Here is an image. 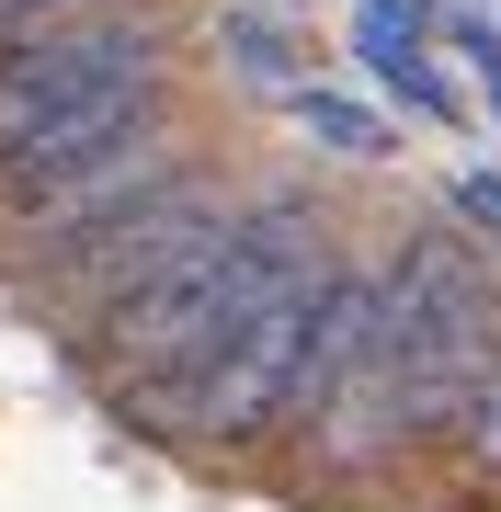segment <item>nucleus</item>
Masks as SVG:
<instances>
[{"instance_id":"f257e3e1","label":"nucleus","mask_w":501,"mask_h":512,"mask_svg":"<svg viewBox=\"0 0 501 512\" xmlns=\"http://www.w3.org/2000/svg\"><path fill=\"white\" fill-rule=\"evenodd\" d=\"M501 365V262L467 228H399L376 262V342L319 399L308 433H285L319 478H399L445 444L456 399Z\"/></svg>"},{"instance_id":"f03ea898","label":"nucleus","mask_w":501,"mask_h":512,"mask_svg":"<svg viewBox=\"0 0 501 512\" xmlns=\"http://www.w3.org/2000/svg\"><path fill=\"white\" fill-rule=\"evenodd\" d=\"M319 262H342L331 251V205L308 183H251L240 217L217 239H194L149 296H126V308H103L92 330H69V365L103 387V410H149L160 387H183L217 342H240L274 296H297Z\"/></svg>"},{"instance_id":"7ed1b4c3","label":"nucleus","mask_w":501,"mask_h":512,"mask_svg":"<svg viewBox=\"0 0 501 512\" xmlns=\"http://www.w3.org/2000/svg\"><path fill=\"white\" fill-rule=\"evenodd\" d=\"M194 35H205V0H103V12H80V23H46V35L0 46V160H12L23 137H46L57 114L171 92Z\"/></svg>"},{"instance_id":"20e7f679","label":"nucleus","mask_w":501,"mask_h":512,"mask_svg":"<svg viewBox=\"0 0 501 512\" xmlns=\"http://www.w3.org/2000/svg\"><path fill=\"white\" fill-rule=\"evenodd\" d=\"M240 171L217 160V148H205L194 171H171V183L149 194V205H126V217L114 228H92V239H69V251L57 262H35V274H23L12 296H23V319H46L57 342H69V330H92L103 308H126V296H149L171 262L194 251V239H217L228 217H240Z\"/></svg>"},{"instance_id":"39448f33","label":"nucleus","mask_w":501,"mask_h":512,"mask_svg":"<svg viewBox=\"0 0 501 512\" xmlns=\"http://www.w3.org/2000/svg\"><path fill=\"white\" fill-rule=\"evenodd\" d=\"M205 160V137H194V92L160 114V126H137V137H114L103 160H80V171H57V183L35 194H0V285H23L35 262H57L69 239H92L114 228L126 205H149L171 171H194Z\"/></svg>"},{"instance_id":"423d86ee","label":"nucleus","mask_w":501,"mask_h":512,"mask_svg":"<svg viewBox=\"0 0 501 512\" xmlns=\"http://www.w3.org/2000/svg\"><path fill=\"white\" fill-rule=\"evenodd\" d=\"M433 0H353V57H365V80H376V92H388V103H410V114H422V126H467V103H456V80L445 69H433Z\"/></svg>"},{"instance_id":"0eeeda50","label":"nucleus","mask_w":501,"mask_h":512,"mask_svg":"<svg viewBox=\"0 0 501 512\" xmlns=\"http://www.w3.org/2000/svg\"><path fill=\"white\" fill-rule=\"evenodd\" d=\"M205 35H217V57L251 80V92H274V103L319 80V46H308L297 23L274 12V0H228V12H205Z\"/></svg>"},{"instance_id":"6e6552de","label":"nucleus","mask_w":501,"mask_h":512,"mask_svg":"<svg viewBox=\"0 0 501 512\" xmlns=\"http://www.w3.org/2000/svg\"><path fill=\"white\" fill-rule=\"evenodd\" d=\"M285 114H297V137L319 148V160H388V114H376L365 92H331V80H308V92H285Z\"/></svg>"},{"instance_id":"1a4fd4ad","label":"nucleus","mask_w":501,"mask_h":512,"mask_svg":"<svg viewBox=\"0 0 501 512\" xmlns=\"http://www.w3.org/2000/svg\"><path fill=\"white\" fill-rule=\"evenodd\" d=\"M433 456H445L456 490H501V365L456 399V421H445V444H433Z\"/></svg>"},{"instance_id":"9d476101","label":"nucleus","mask_w":501,"mask_h":512,"mask_svg":"<svg viewBox=\"0 0 501 512\" xmlns=\"http://www.w3.org/2000/svg\"><path fill=\"white\" fill-rule=\"evenodd\" d=\"M445 217H456V228H467V239H479V251L501 262V171H490V160L445 183Z\"/></svg>"},{"instance_id":"9b49d317","label":"nucleus","mask_w":501,"mask_h":512,"mask_svg":"<svg viewBox=\"0 0 501 512\" xmlns=\"http://www.w3.org/2000/svg\"><path fill=\"white\" fill-rule=\"evenodd\" d=\"M80 12H103V0H0V46L46 35V23H80Z\"/></svg>"}]
</instances>
